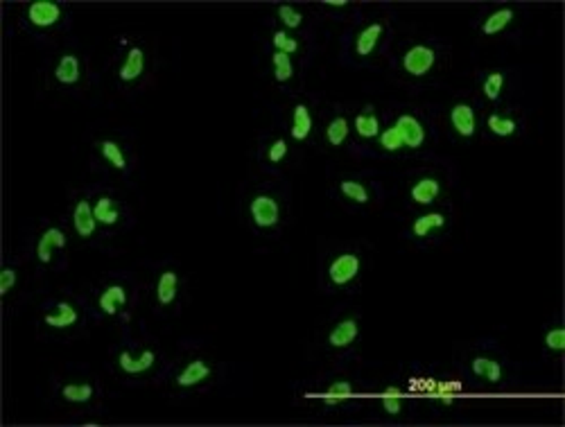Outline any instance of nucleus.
<instances>
[{
  "label": "nucleus",
  "instance_id": "nucleus-37",
  "mask_svg": "<svg viewBox=\"0 0 565 427\" xmlns=\"http://www.w3.org/2000/svg\"><path fill=\"white\" fill-rule=\"evenodd\" d=\"M285 156H287V143L283 141V138H276V141L270 145V150H267V161L281 163Z\"/></svg>",
  "mask_w": 565,
  "mask_h": 427
},
{
  "label": "nucleus",
  "instance_id": "nucleus-21",
  "mask_svg": "<svg viewBox=\"0 0 565 427\" xmlns=\"http://www.w3.org/2000/svg\"><path fill=\"white\" fill-rule=\"evenodd\" d=\"M513 18H515L513 9H509V7L495 9V12L487 18V21L482 23V34H487V36L500 34L502 29H507L513 23Z\"/></svg>",
  "mask_w": 565,
  "mask_h": 427
},
{
  "label": "nucleus",
  "instance_id": "nucleus-30",
  "mask_svg": "<svg viewBox=\"0 0 565 427\" xmlns=\"http://www.w3.org/2000/svg\"><path fill=\"white\" fill-rule=\"evenodd\" d=\"M340 190L344 197H349V200L355 204H369V200H371L366 186H362L360 181H351V178H346V181L340 183Z\"/></svg>",
  "mask_w": 565,
  "mask_h": 427
},
{
  "label": "nucleus",
  "instance_id": "nucleus-13",
  "mask_svg": "<svg viewBox=\"0 0 565 427\" xmlns=\"http://www.w3.org/2000/svg\"><path fill=\"white\" fill-rule=\"evenodd\" d=\"M145 71V52H143V48H129V52L125 57V62L120 66V71H118V77L123 79V82H134V79H138L143 75Z\"/></svg>",
  "mask_w": 565,
  "mask_h": 427
},
{
  "label": "nucleus",
  "instance_id": "nucleus-44",
  "mask_svg": "<svg viewBox=\"0 0 565 427\" xmlns=\"http://www.w3.org/2000/svg\"><path fill=\"white\" fill-rule=\"evenodd\" d=\"M330 7H346V0H328Z\"/></svg>",
  "mask_w": 565,
  "mask_h": 427
},
{
  "label": "nucleus",
  "instance_id": "nucleus-18",
  "mask_svg": "<svg viewBox=\"0 0 565 427\" xmlns=\"http://www.w3.org/2000/svg\"><path fill=\"white\" fill-rule=\"evenodd\" d=\"M79 319V312L75 310V307L68 303V301H59L57 303V312H50V314H46V323L50 326V328H57V330H64V328H71L75 326Z\"/></svg>",
  "mask_w": 565,
  "mask_h": 427
},
{
  "label": "nucleus",
  "instance_id": "nucleus-32",
  "mask_svg": "<svg viewBox=\"0 0 565 427\" xmlns=\"http://www.w3.org/2000/svg\"><path fill=\"white\" fill-rule=\"evenodd\" d=\"M380 147L384 152H398V150H403V147H405L398 129H396L393 125L389 129H384V132H380Z\"/></svg>",
  "mask_w": 565,
  "mask_h": 427
},
{
  "label": "nucleus",
  "instance_id": "nucleus-24",
  "mask_svg": "<svg viewBox=\"0 0 565 427\" xmlns=\"http://www.w3.org/2000/svg\"><path fill=\"white\" fill-rule=\"evenodd\" d=\"M443 226H445V215H441V213H425L412 224V233L416 237H428L432 231H437V228H443Z\"/></svg>",
  "mask_w": 565,
  "mask_h": 427
},
{
  "label": "nucleus",
  "instance_id": "nucleus-16",
  "mask_svg": "<svg viewBox=\"0 0 565 427\" xmlns=\"http://www.w3.org/2000/svg\"><path fill=\"white\" fill-rule=\"evenodd\" d=\"M127 303V292L123 285H109L106 290L100 294V299H97V305H100V310L109 316H116L118 310Z\"/></svg>",
  "mask_w": 565,
  "mask_h": 427
},
{
  "label": "nucleus",
  "instance_id": "nucleus-35",
  "mask_svg": "<svg viewBox=\"0 0 565 427\" xmlns=\"http://www.w3.org/2000/svg\"><path fill=\"white\" fill-rule=\"evenodd\" d=\"M545 346L554 353L565 351V330L563 328H552V330L545 335Z\"/></svg>",
  "mask_w": 565,
  "mask_h": 427
},
{
  "label": "nucleus",
  "instance_id": "nucleus-41",
  "mask_svg": "<svg viewBox=\"0 0 565 427\" xmlns=\"http://www.w3.org/2000/svg\"><path fill=\"white\" fill-rule=\"evenodd\" d=\"M328 393L340 396V398H344V396H351V393H353V386H351V382H333V384L328 386Z\"/></svg>",
  "mask_w": 565,
  "mask_h": 427
},
{
  "label": "nucleus",
  "instance_id": "nucleus-17",
  "mask_svg": "<svg viewBox=\"0 0 565 427\" xmlns=\"http://www.w3.org/2000/svg\"><path fill=\"white\" fill-rule=\"evenodd\" d=\"M312 132V113L305 104H296L294 113H292V129L290 134L294 141H308V136Z\"/></svg>",
  "mask_w": 565,
  "mask_h": 427
},
{
  "label": "nucleus",
  "instance_id": "nucleus-42",
  "mask_svg": "<svg viewBox=\"0 0 565 427\" xmlns=\"http://www.w3.org/2000/svg\"><path fill=\"white\" fill-rule=\"evenodd\" d=\"M340 402H342L340 396H333V393H328V396H326V398H323V405H326V407H335V405H340Z\"/></svg>",
  "mask_w": 565,
  "mask_h": 427
},
{
  "label": "nucleus",
  "instance_id": "nucleus-12",
  "mask_svg": "<svg viewBox=\"0 0 565 427\" xmlns=\"http://www.w3.org/2000/svg\"><path fill=\"white\" fill-rule=\"evenodd\" d=\"M95 226H97V220L93 215V206L91 202H77L75 211H73V228L77 231L79 237H91L95 233Z\"/></svg>",
  "mask_w": 565,
  "mask_h": 427
},
{
  "label": "nucleus",
  "instance_id": "nucleus-14",
  "mask_svg": "<svg viewBox=\"0 0 565 427\" xmlns=\"http://www.w3.org/2000/svg\"><path fill=\"white\" fill-rule=\"evenodd\" d=\"M79 77H82V64H79V59L75 55H64L59 59V64L55 68V79L59 84L73 86L79 82Z\"/></svg>",
  "mask_w": 565,
  "mask_h": 427
},
{
  "label": "nucleus",
  "instance_id": "nucleus-11",
  "mask_svg": "<svg viewBox=\"0 0 565 427\" xmlns=\"http://www.w3.org/2000/svg\"><path fill=\"white\" fill-rule=\"evenodd\" d=\"M358 335H360V326H358V321L349 316V319H342L330 330L328 344L333 346V349H349V346L358 340Z\"/></svg>",
  "mask_w": 565,
  "mask_h": 427
},
{
  "label": "nucleus",
  "instance_id": "nucleus-3",
  "mask_svg": "<svg viewBox=\"0 0 565 427\" xmlns=\"http://www.w3.org/2000/svg\"><path fill=\"white\" fill-rule=\"evenodd\" d=\"M358 274H360V258L355 253L337 255L328 267V278L335 287H346Z\"/></svg>",
  "mask_w": 565,
  "mask_h": 427
},
{
  "label": "nucleus",
  "instance_id": "nucleus-28",
  "mask_svg": "<svg viewBox=\"0 0 565 427\" xmlns=\"http://www.w3.org/2000/svg\"><path fill=\"white\" fill-rule=\"evenodd\" d=\"M272 66H274V77L276 82H287L294 75V66H292V57L276 50L272 55Z\"/></svg>",
  "mask_w": 565,
  "mask_h": 427
},
{
  "label": "nucleus",
  "instance_id": "nucleus-23",
  "mask_svg": "<svg viewBox=\"0 0 565 427\" xmlns=\"http://www.w3.org/2000/svg\"><path fill=\"white\" fill-rule=\"evenodd\" d=\"M93 215L97 224H104V226H113L120 220V211H118V206L111 197H100L93 206Z\"/></svg>",
  "mask_w": 565,
  "mask_h": 427
},
{
  "label": "nucleus",
  "instance_id": "nucleus-10",
  "mask_svg": "<svg viewBox=\"0 0 565 427\" xmlns=\"http://www.w3.org/2000/svg\"><path fill=\"white\" fill-rule=\"evenodd\" d=\"M441 195V183H439V178H434V176H423L419 178L414 186H412V190H410V197H412V202L414 204H421V206H430L437 202V197Z\"/></svg>",
  "mask_w": 565,
  "mask_h": 427
},
{
  "label": "nucleus",
  "instance_id": "nucleus-6",
  "mask_svg": "<svg viewBox=\"0 0 565 427\" xmlns=\"http://www.w3.org/2000/svg\"><path fill=\"white\" fill-rule=\"evenodd\" d=\"M450 125L461 138H473L477 132V118H475L473 106L466 102L454 104L450 108Z\"/></svg>",
  "mask_w": 565,
  "mask_h": 427
},
{
  "label": "nucleus",
  "instance_id": "nucleus-34",
  "mask_svg": "<svg viewBox=\"0 0 565 427\" xmlns=\"http://www.w3.org/2000/svg\"><path fill=\"white\" fill-rule=\"evenodd\" d=\"M279 18H281V23L287 29H296V27H301V23H303V14L299 12V9H294L292 5H281L279 7Z\"/></svg>",
  "mask_w": 565,
  "mask_h": 427
},
{
  "label": "nucleus",
  "instance_id": "nucleus-43",
  "mask_svg": "<svg viewBox=\"0 0 565 427\" xmlns=\"http://www.w3.org/2000/svg\"><path fill=\"white\" fill-rule=\"evenodd\" d=\"M384 393H389V396H400V389H398V386H386Z\"/></svg>",
  "mask_w": 565,
  "mask_h": 427
},
{
  "label": "nucleus",
  "instance_id": "nucleus-29",
  "mask_svg": "<svg viewBox=\"0 0 565 427\" xmlns=\"http://www.w3.org/2000/svg\"><path fill=\"white\" fill-rule=\"evenodd\" d=\"M100 152L104 156V161L111 163L116 170H125L127 167V158H125V152H123V147L113 143V141H102L100 143Z\"/></svg>",
  "mask_w": 565,
  "mask_h": 427
},
{
  "label": "nucleus",
  "instance_id": "nucleus-7",
  "mask_svg": "<svg viewBox=\"0 0 565 427\" xmlns=\"http://www.w3.org/2000/svg\"><path fill=\"white\" fill-rule=\"evenodd\" d=\"M64 246H66V233L62 231V228L50 226V228H46L41 237H39V242H36V258L43 265H48V262L53 260V251L55 249H64Z\"/></svg>",
  "mask_w": 565,
  "mask_h": 427
},
{
  "label": "nucleus",
  "instance_id": "nucleus-20",
  "mask_svg": "<svg viewBox=\"0 0 565 427\" xmlns=\"http://www.w3.org/2000/svg\"><path fill=\"white\" fill-rule=\"evenodd\" d=\"M470 369H473L475 375L484 377V380L491 382V384H498L502 380V366H500L498 360H491V357H484V355L475 357Z\"/></svg>",
  "mask_w": 565,
  "mask_h": 427
},
{
  "label": "nucleus",
  "instance_id": "nucleus-22",
  "mask_svg": "<svg viewBox=\"0 0 565 427\" xmlns=\"http://www.w3.org/2000/svg\"><path fill=\"white\" fill-rule=\"evenodd\" d=\"M353 127L360 138H378L380 136V120H378V115L373 113V106H369L364 113L355 118Z\"/></svg>",
  "mask_w": 565,
  "mask_h": 427
},
{
  "label": "nucleus",
  "instance_id": "nucleus-15",
  "mask_svg": "<svg viewBox=\"0 0 565 427\" xmlns=\"http://www.w3.org/2000/svg\"><path fill=\"white\" fill-rule=\"evenodd\" d=\"M384 34V27L382 23H371V25H366L362 32L358 34V38H355V52H358L360 57H369L373 50H375V46H378L380 41V36Z\"/></svg>",
  "mask_w": 565,
  "mask_h": 427
},
{
  "label": "nucleus",
  "instance_id": "nucleus-2",
  "mask_svg": "<svg viewBox=\"0 0 565 427\" xmlns=\"http://www.w3.org/2000/svg\"><path fill=\"white\" fill-rule=\"evenodd\" d=\"M434 62H437V52L430 46H412L403 55V68L412 77H425L434 68Z\"/></svg>",
  "mask_w": 565,
  "mask_h": 427
},
{
  "label": "nucleus",
  "instance_id": "nucleus-39",
  "mask_svg": "<svg viewBox=\"0 0 565 427\" xmlns=\"http://www.w3.org/2000/svg\"><path fill=\"white\" fill-rule=\"evenodd\" d=\"M382 410L389 414V416H398L403 412V400L398 398V396H389V393H384V398H382Z\"/></svg>",
  "mask_w": 565,
  "mask_h": 427
},
{
  "label": "nucleus",
  "instance_id": "nucleus-8",
  "mask_svg": "<svg viewBox=\"0 0 565 427\" xmlns=\"http://www.w3.org/2000/svg\"><path fill=\"white\" fill-rule=\"evenodd\" d=\"M208 377H211V366H208L204 360H193L183 366L179 375H176V386L190 389V386L202 384L204 380H208Z\"/></svg>",
  "mask_w": 565,
  "mask_h": 427
},
{
  "label": "nucleus",
  "instance_id": "nucleus-31",
  "mask_svg": "<svg viewBox=\"0 0 565 427\" xmlns=\"http://www.w3.org/2000/svg\"><path fill=\"white\" fill-rule=\"evenodd\" d=\"M502 86H504V75H502V73H491L487 79H484L482 93H484V97H487V100L495 102V100H500Z\"/></svg>",
  "mask_w": 565,
  "mask_h": 427
},
{
  "label": "nucleus",
  "instance_id": "nucleus-9",
  "mask_svg": "<svg viewBox=\"0 0 565 427\" xmlns=\"http://www.w3.org/2000/svg\"><path fill=\"white\" fill-rule=\"evenodd\" d=\"M154 362H156L154 351H143L138 357H134L129 351H123L120 355H118V366L129 375H141L145 371H150Z\"/></svg>",
  "mask_w": 565,
  "mask_h": 427
},
{
  "label": "nucleus",
  "instance_id": "nucleus-38",
  "mask_svg": "<svg viewBox=\"0 0 565 427\" xmlns=\"http://www.w3.org/2000/svg\"><path fill=\"white\" fill-rule=\"evenodd\" d=\"M14 285H16V272L12 267H5V270L0 272V296H7Z\"/></svg>",
  "mask_w": 565,
  "mask_h": 427
},
{
  "label": "nucleus",
  "instance_id": "nucleus-26",
  "mask_svg": "<svg viewBox=\"0 0 565 427\" xmlns=\"http://www.w3.org/2000/svg\"><path fill=\"white\" fill-rule=\"evenodd\" d=\"M62 398L73 405H84L93 398V386L91 384H66L62 389Z\"/></svg>",
  "mask_w": 565,
  "mask_h": 427
},
{
  "label": "nucleus",
  "instance_id": "nucleus-4",
  "mask_svg": "<svg viewBox=\"0 0 565 427\" xmlns=\"http://www.w3.org/2000/svg\"><path fill=\"white\" fill-rule=\"evenodd\" d=\"M27 21L36 27H53L62 21V7L53 0H36L27 7Z\"/></svg>",
  "mask_w": 565,
  "mask_h": 427
},
{
  "label": "nucleus",
  "instance_id": "nucleus-25",
  "mask_svg": "<svg viewBox=\"0 0 565 427\" xmlns=\"http://www.w3.org/2000/svg\"><path fill=\"white\" fill-rule=\"evenodd\" d=\"M349 132H351V125L346 120L344 115H337L330 120V125L326 127V141H328L333 147H340L346 143V138H349Z\"/></svg>",
  "mask_w": 565,
  "mask_h": 427
},
{
  "label": "nucleus",
  "instance_id": "nucleus-1",
  "mask_svg": "<svg viewBox=\"0 0 565 427\" xmlns=\"http://www.w3.org/2000/svg\"><path fill=\"white\" fill-rule=\"evenodd\" d=\"M249 215L258 228H272L281 222V206L270 195H258L249 204Z\"/></svg>",
  "mask_w": 565,
  "mask_h": 427
},
{
  "label": "nucleus",
  "instance_id": "nucleus-5",
  "mask_svg": "<svg viewBox=\"0 0 565 427\" xmlns=\"http://www.w3.org/2000/svg\"><path fill=\"white\" fill-rule=\"evenodd\" d=\"M393 127L398 129L405 147H410V150H419V147H423V143H425V127L421 125L419 118H414L410 113H403V115H398V120L393 122Z\"/></svg>",
  "mask_w": 565,
  "mask_h": 427
},
{
  "label": "nucleus",
  "instance_id": "nucleus-40",
  "mask_svg": "<svg viewBox=\"0 0 565 427\" xmlns=\"http://www.w3.org/2000/svg\"><path fill=\"white\" fill-rule=\"evenodd\" d=\"M461 389H463V384L457 382V380H439L437 396H443V393H459Z\"/></svg>",
  "mask_w": 565,
  "mask_h": 427
},
{
  "label": "nucleus",
  "instance_id": "nucleus-33",
  "mask_svg": "<svg viewBox=\"0 0 565 427\" xmlns=\"http://www.w3.org/2000/svg\"><path fill=\"white\" fill-rule=\"evenodd\" d=\"M272 43H274V48H276V50H279V52H285V55H290V57H292L296 50H299V41H296V38H292L287 32H283V29H279V32H274Z\"/></svg>",
  "mask_w": 565,
  "mask_h": 427
},
{
  "label": "nucleus",
  "instance_id": "nucleus-19",
  "mask_svg": "<svg viewBox=\"0 0 565 427\" xmlns=\"http://www.w3.org/2000/svg\"><path fill=\"white\" fill-rule=\"evenodd\" d=\"M179 290V276L174 272H163L156 281V301L158 305H170L176 299Z\"/></svg>",
  "mask_w": 565,
  "mask_h": 427
},
{
  "label": "nucleus",
  "instance_id": "nucleus-36",
  "mask_svg": "<svg viewBox=\"0 0 565 427\" xmlns=\"http://www.w3.org/2000/svg\"><path fill=\"white\" fill-rule=\"evenodd\" d=\"M410 391H428V393H437L439 389V380L434 377H410Z\"/></svg>",
  "mask_w": 565,
  "mask_h": 427
},
{
  "label": "nucleus",
  "instance_id": "nucleus-27",
  "mask_svg": "<svg viewBox=\"0 0 565 427\" xmlns=\"http://www.w3.org/2000/svg\"><path fill=\"white\" fill-rule=\"evenodd\" d=\"M489 129L500 138H509L515 134V129H518V122L513 120V118H507V115H500V113H491L489 120H487Z\"/></svg>",
  "mask_w": 565,
  "mask_h": 427
}]
</instances>
